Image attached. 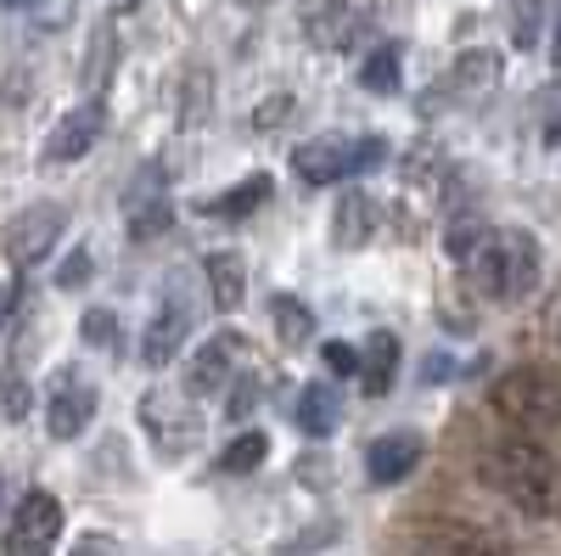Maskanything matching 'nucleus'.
Here are the masks:
<instances>
[{
	"mask_svg": "<svg viewBox=\"0 0 561 556\" xmlns=\"http://www.w3.org/2000/svg\"><path fill=\"white\" fill-rule=\"evenodd\" d=\"M248 338L242 332H214L197 360H192V399H208V394H225L230 383H237V365H242V349Z\"/></svg>",
	"mask_w": 561,
	"mask_h": 556,
	"instance_id": "nucleus-13",
	"label": "nucleus"
},
{
	"mask_svg": "<svg viewBox=\"0 0 561 556\" xmlns=\"http://www.w3.org/2000/svg\"><path fill=\"white\" fill-rule=\"evenodd\" d=\"M18 304H23V275L12 270L7 282H0V332L12 327V315H18Z\"/></svg>",
	"mask_w": 561,
	"mask_h": 556,
	"instance_id": "nucleus-29",
	"label": "nucleus"
},
{
	"mask_svg": "<svg viewBox=\"0 0 561 556\" xmlns=\"http://www.w3.org/2000/svg\"><path fill=\"white\" fill-rule=\"evenodd\" d=\"M107 73H113V29H96V39H90V57H84V90H90V97L107 84Z\"/></svg>",
	"mask_w": 561,
	"mask_h": 556,
	"instance_id": "nucleus-25",
	"label": "nucleus"
},
{
	"mask_svg": "<svg viewBox=\"0 0 561 556\" xmlns=\"http://www.w3.org/2000/svg\"><path fill=\"white\" fill-rule=\"evenodd\" d=\"M550 57H556V68H561V23H556V45H550Z\"/></svg>",
	"mask_w": 561,
	"mask_h": 556,
	"instance_id": "nucleus-35",
	"label": "nucleus"
},
{
	"mask_svg": "<svg viewBox=\"0 0 561 556\" xmlns=\"http://www.w3.org/2000/svg\"><path fill=\"white\" fill-rule=\"evenodd\" d=\"M494 84H500V57H494V52H466V57L449 68V97H455V102H483Z\"/></svg>",
	"mask_w": 561,
	"mask_h": 556,
	"instance_id": "nucleus-18",
	"label": "nucleus"
},
{
	"mask_svg": "<svg viewBox=\"0 0 561 556\" xmlns=\"http://www.w3.org/2000/svg\"><path fill=\"white\" fill-rule=\"evenodd\" d=\"M79 332H84V343H96V349H107V343L118 338V315H113V309H84V320H79Z\"/></svg>",
	"mask_w": 561,
	"mask_h": 556,
	"instance_id": "nucleus-26",
	"label": "nucleus"
},
{
	"mask_svg": "<svg viewBox=\"0 0 561 556\" xmlns=\"http://www.w3.org/2000/svg\"><path fill=\"white\" fill-rule=\"evenodd\" d=\"M140 428H147V439L158 444V455H185L197 444L203 422H197V405L192 394H180V388H152L147 399H140Z\"/></svg>",
	"mask_w": 561,
	"mask_h": 556,
	"instance_id": "nucleus-8",
	"label": "nucleus"
},
{
	"mask_svg": "<svg viewBox=\"0 0 561 556\" xmlns=\"http://www.w3.org/2000/svg\"><path fill=\"white\" fill-rule=\"evenodd\" d=\"M73 556H118V540H102V534H90L73 545Z\"/></svg>",
	"mask_w": 561,
	"mask_h": 556,
	"instance_id": "nucleus-33",
	"label": "nucleus"
},
{
	"mask_svg": "<svg viewBox=\"0 0 561 556\" xmlns=\"http://www.w3.org/2000/svg\"><path fill=\"white\" fill-rule=\"evenodd\" d=\"M404 556H511V545L466 518H421L404 534Z\"/></svg>",
	"mask_w": 561,
	"mask_h": 556,
	"instance_id": "nucleus-6",
	"label": "nucleus"
},
{
	"mask_svg": "<svg viewBox=\"0 0 561 556\" xmlns=\"http://www.w3.org/2000/svg\"><path fill=\"white\" fill-rule=\"evenodd\" d=\"M62 500L45 495V489H28L18 500V512L7 523V540H0V556H51L57 540H62Z\"/></svg>",
	"mask_w": 561,
	"mask_h": 556,
	"instance_id": "nucleus-7",
	"label": "nucleus"
},
{
	"mask_svg": "<svg viewBox=\"0 0 561 556\" xmlns=\"http://www.w3.org/2000/svg\"><path fill=\"white\" fill-rule=\"evenodd\" d=\"M169 219H174V214H169V203L152 192L147 203H129V237H135V242L163 237V230H169Z\"/></svg>",
	"mask_w": 561,
	"mask_h": 556,
	"instance_id": "nucleus-24",
	"label": "nucleus"
},
{
	"mask_svg": "<svg viewBox=\"0 0 561 556\" xmlns=\"http://www.w3.org/2000/svg\"><path fill=\"white\" fill-rule=\"evenodd\" d=\"M460 264L478 282V293L494 298V304H523L539 287V242L528 237L523 225L478 230V242L460 253Z\"/></svg>",
	"mask_w": 561,
	"mask_h": 556,
	"instance_id": "nucleus-2",
	"label": "nucleus"
},
{
	"mask_svg": "<svg viewBox=\"0 0 561 556\" xmlns=\"http://www.w3.org/2000/svg\"><path fill=\"white\" fill-rule=\"evenodd\" d=\"M34 7V0H7V12H28Z\"/></svg>",
	"mask_w": 561,
	"mask_h": 556,
	"instance_id": "nucleus-36",
	"label": "nucleus"
},
{
	"mask_svg": "<svg viewBox=\"0 0 561 556\" xmlns=\"http://www.w3.org/2000/svg\"><path fill=\"white\" fill-rule=\"evenodd\" d=\"M421 455H427V439H421L415 428H393V433H382V439H370V450H365V478L382 484V489H393V484H404V478L421 467Z\"/></svg>",
	"mask_w": 561,
	"mask_h": 556,
	"instance_id": "nucleus-12",
	"label": "nucleus"
},
{
	"mask_svg": "<svg viewBox=\"0 0 561 556\" xmlns=\"http://www.w3.org/2000/svg\"><path fill=\"white\" fill-rule=\"evenodd\" d=\"M478 473L494 495H505L517 512L528 518H545V523H561V461L539 444V439H523L511 433L500 444L483 450Z\"/></svg>",
	"mask_w": 561,
	"mask_h": 556,
	"instance_id": "nucleus-1",
	"label": "nucleus"
},
{
	"mask_svg": "<svg viewBox=\"0 0 561 556\" xmlns=\"http://www.w3.org/2000/svg\"><path fill=\"white\" fill-rule=\"evenodd\" d=\"M377 225H382L377 197H365V192H343V197H337V208H332V242H337L343 253H354V248H365L370 237H377Z\"/></svg>",
	"mask_w": 561,
	"mask_h": 556,
	"instance_id": "nucleus-14",
	"label": "nucleus"
},
{
	"mask_svg": "<svg viewBox=\"0 0 561 556\" xmlns=\"http://www.w3.org/2000/svg\"><path fill=\"white\" fill-rule=\"evenodd\" d=\"M264 455H270V439H264V433H242V439H230V444H225L219 473H225V478H242V473L259 467Z\"/></svg>",
	"mask_w": 561,
	"mask_h": 556,
	"instance_id": "nucleus-23",
	"label": "nucleus"
},
{
	"mask_svg": "<svg viewBox=\"0 0 561 556\" xmlns=\"http://www.w3.org/2000/svg\"><path fill=\"white\" fill-rule=\"evenodd\" d=\"M298 422H304V433H309V439L337 433V422H343V394H337L332 383H314V388H304Z\"/></svg>",
	"mask_w": 561,
	"mask_h": 556,
	"instance_id": "nucleus-19",
	"label": "nucleus"
},
{
	"mask_svg": "<svg viewBox=\"0 0 561 556\" xmlns=\"http://www.w3.org/2000/svg\"><path fill=\"white\" fill-rule=\"evenodd\" d=\"M489 399L517 433H556L561 428V383L545 365H511L505 377H494Z\"/></svg>",
	"mask_w": 561,
	"mask_h": 556,
	"instance_id": "nucleus-3",
	"label": "nucleus"
},
{
	"mask_svg": "<svg viewBox=\"0 0 561 556\" xmlns=\"http://www.w3.org/2000/svg\"><path fill=\"white\" fill-rule=\"evenodd\" d=\"M102 124H107V107L96 97H84L73 113L57 118V129L45 135V147H39V163L45 169H62V163H79L90 147L102 141Z\"/></svg>",
	"mask_w": 561,
	"mask_h": 556,
	"instance_id": "nucleus-11",
	"label": "nucleus"
},
{
	"mask_svg": "<svg viewBox=\"0 0 561 556\" xmlns=\"http://www.w3.org/2000/svg\"><path fill=\"white\" fill-rule=\"evenodd\" d=\"M545 141H550V147H561V118L550 124V135H545Z\"/></svg>",
	"mask_w": 561,
	"mask_h": 556,
	"instance_id": "nucleus-34",
	"label": "nucleus"
},
{
	"mask_svg": "<svg viewBox=\"0 0 561 556\" xmlns=\"http://www.w3.org/2000/svg\"><path fill=\"white\" fill-rule=\"evenodd\" d=\"M129 7H140V0H113V12H129Z\"/></svg>",
	"mask_w": 561,
	"mask_h": 556,
	"instance_id": "nucleus-37",
	"label": "nucleus"
},
{
	"mask_svg": "<svg viewBox=\"0 0 561 556\" xmlns=\"http://www.w3.org/2000/svg\"><path fill=\"white\" fill-rule=\"evenodd\" d=\"M68 230V208L62 203H28L23 214H12V225L0 230V248H7V264L23 275L34 270L45 253L57 248V237Z\"/></svg>",
	"mask_w": 561,
	"mask_h": 556,
	"instance_id": "nucleus-9",
	"label": "nucleus"
},
{
	"mask_svg": "<svg viewBox=\"0 0 561 556\" xmlns=\"http://www.w3.org/2000/svg\"><path fill=\"white\" fill-rule=\"evenodd\" d=\"M259 203H270V174H248V180H237V185H225V192L208 197L203 208H208L214 219H248Z\"/></svg>",
	"mask_w": 561,
	"mask_h": 556,
	"instance_id": "nucleus-20",
	"label": "nucleus"
},
{
	"mask_svg": "<svg viewBox=\"0 0 561 556\" xmlns=\"http://www.w3.org/2000/svg\"><path fill=\"white\" fill-rule=\"evenodd\" d=\"M208 113V73H192V84H185V124H203Z\"/></svg>",
	"mask_w": 561,
	"mask_h": 556,
	"instance_id": "nucleus-28",
	"label": "nucleus"
},
{
	"mask_svg": "<svg viewBox=\"0 0 561 556\" xmlns=\"http://www.w3.org/2000/svg\"><path fill=\"white\" fill-rule=\"evenodd\" d=\"M377 163H388V141H382V135H314V141H304L293 152V169L309 185H332V180L377 169Z\"/></svg>",
	"mask_w": 561,
	"mask_h": 556,
	"instance_id": "nucleus-4",
	"label": "nucleus"
},
{
	"mask_svg": "<svg viewBox=\"0 0 561 556\" xmlns=\"http://www.w3.org/2000/svg\"><path fill=\"white\" fill-rule=\"evenodd\" d=\"M287 113H293V97H275V102H264V107H259V129L287 124Z\"/></svg>",
	"mask_w": 561,
	"mask_h": 556,
	"instance_id": "nucleus-31",
	"label": "nucleus"
},
{
	"mask_svg": "<svg viewBox=\"0 0 561 556\" xmlns=\"http://www.w3.org/2000/svg\"><path fill=\"white\" fill-rule=\"evenodd\" d=\"M359 383H365V394L370 399H382L388 388H393V377H399V338L393 332H370L365 338V349H359Z\"/></svg>",
	"mask_w": 561,
	"mask_h": 556,
	"instance_id": "nucleus-15",
	"label": "nucleus"
},
{
	"mask_svg": "<svg viewBox=\"0 0 561 556\" xmlns=\"http://www.w3.org/2000/svg\"><path fill=\"white\" fill-rule=\"evenodd\" d=\"M304 29H309L314 45H348L359 18H354L348 0H304Z\"/></svg>",
	"mask_w": 561,
	"mask_h": 556,
	"instance_id": "nucleus-17",
	"label": "nucleus"
},
{
	"mask_svg": "<svg viewBox=\"0 0 561 556\" xmlns=\"http://www.w3.org/2000/svg\"><path fill=\"white\" fill-rule=\"evenodd\" d=\"M556 338H561V320H556Z\"/></svg>",
	"mask_w": 561,
	"mask_h": 556,
	"instance_id": "nucleus-39",
	"label": "nucleus"
},
{
	"mask_svg": "<svg viewBox=\"0 0 561 556\" xmlns=\"http://www.w3.org/2000/svg\"><path fill=\"white\" fill-rule=\"evenodd\" d=\"M325 365H332V371H337V377H348V371L359 365V354H354L348 343H325Z\"/></svg>",
	"mask_w": 561,
	"mask_h": 556,
	"instance_id": "nucleus-30",
	"label": "nucleus"
},
{
	"mask_svg": "<svg viewBox=\"0 0 561 556\" xmlns=\"http://www.w3.org/2000/svg\"><path fill=\"white\" fill-rule=\"evenodd\" d=\"M192 327H197V304H192V275L174 270L163 282V298L147 320V332H140V360L147 365H169L180 360V349L192 343Z\"/></svg>",
	"mask_w": 561,
	"mask_h": 556,
	"instance_id": "nucleus-5",
	"label": "nucleus"
},
{
	"mask_svg": "<svg viewBox=\"0 0 561 556\" xmlns=\"http://www.w3.org/2000/svg\"><path fill=\"white\" fill-rule=\"evenodd\" d=\"M28 12H34V23H39V29H62V23L73 18V0H34Z\"/></svg>",
	"mask_w": 561,
	"mask_h": 556,
	"instance_id": "nucleus-27",
	"label": "nucleus"
},
{
	"mask_svg": "<svg viewBox=\"0 0 561 556\" xmlns=\"http://www.w3.org/2000/svg\"><path fill=\"white\" fill-rule=\"evenodd\" d=\"M270 320H275V338L287 343V349H304V343H314V309H309L298 293H275V309H270Z\"/></svg>",
	"mask_w": 561,
	"mask_h": 556,
	"instance_id": "nucleus-21",
	"label": "nucleus"
},
{
	"mask_svg": "<svg viewBox=\"0 0 561 556\" xmlns=\"http://www.w3.org/2000/svg\"><path fill=\"white\" fill-rule=\"evenodd\" d=\"M208 304L214 309H242V298H248V264H242V253H230V248H219V253H208Z\"/></svg>",
	"mask_w": 561,
	"mask_h": 556,
	"instance_id": "nucleus-16",
	"label": "nucleus"
},
{
	"mask_svg": "<svg viewBox=\"0 0 561 556\" xmlns=\"http://www.w3.org/2000/svg\"><path fill=\"white\" fill-rule=\"evenodd\" d=\"M248 7H270V0H248Z\"/></svg>",
	"mask_w": 561,
	"mask_h": 556,
	"instance_id": "nucleus-38",
	"label": "nucleus"
},
{
	"mask_svg": "<svg viewBox=\"0 0 561 556\" xmlns=\"http://www.w3.org/2000/svg\"><path fill=\"white\" fill-rule=\"evenodd\" d=\"M359 84L377 90V97H393L399 90V45H377V52L359 63Z\"/></svg>",
	"mask_w": 561,
	"mask_h": 556,
	"instance_id": "nucleus-22",
	"label": "nucleus"
},
{
	"mask_svg": "<svg viewBox=\"0 0 561 556\" xmlns=\"http://www.w3.org/2000/svg\"><path fill=\"white\" fill-rule=\"evenodd\" d=\"M96 383H90V371H79V365H62L57 377H51V388H45V428H51V439H79L84 428H90V416H96Z\"/></svg>",
	"mask_w": 561,
	"mask_h": 556,
	"instance_id": "nucleus-10",
	"label": "nucleus"
},
{
	"mask_svg": "<svg viewBox=\"0 0 561 556\" xmlns=\"http://www.w3.org/2000/svg\"><path fill=\"white\" fill-rule=\"evenodd\" d=\"M84 275H90V253H73V259H68V264L57 270V282H62V287H79Z\"/></svg>",
	"mask_w": 561,
	"mask_h": 556,
	"instance_id": "nucleus-32",
	"label": "nucleus"
}]
</instances>
